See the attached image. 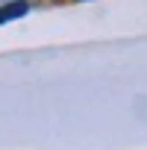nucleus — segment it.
<instances>
[{"mask_svg":"<svg viewBox=\"0 0 147 150\" xmlns=\"http://www.w3.org/2000/svg\"><path fill=\"white\" fill-rule=\"evenodd\" d=\"M30 12V3H24V0H15V3H6L0 6V24H9L15 18H24Z\"/></svg>","mask_w":147,"mask_h":150,"instance_id":"f257e3e1","label":"nucleus"}]
</instances>
